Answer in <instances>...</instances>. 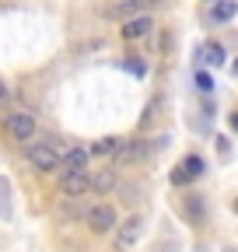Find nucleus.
I'll list each match as a JSON object with an SVG mask.
<instances>
[{"label":"nucleus","instance_id":"f257e3e1","mask_svg":"<svg viewBox=\"0 0 238 252\" xmlns=\"http://www.w3.org/2000/svg\"><path fill=\"white\" fill-rule=\"evenodd\" d=\"M25 158H28V165L39 168V172H53V168H60V161H63L53 144H25Z\"/></svg>","mask_w":238,"mask_h":252},{"label":"nucleus","instance_id":"f03ea898","mask_svg":"<svg viewBox=\"0 0 238 252\" xmlns=\"http://www.w3.org/2000/svg\"><path fill=\"white\" fill-rule=\"evenodd\" d=\"M203 158L200 154H186L182 161L175 165V172H172V186H189V182H196L200 175H203Z\"/></svg>","mask_w":238,"mask_h":252},{"label":"nucleus","instance_id":"7ed1b4c3","mask_svg":"<svg viewBox=\"0 0 238 252\" xmlns=\"http://www.w3.org/2000/svg\"><path fill=\"white\" fill-rule=\"evenodd\" d=\"M144 235V224H140V217H130L123 220V224L116 228V252H130L137 245V238Z\"/></svg>","mask_w":238,"mask_h":252},{"label":"nucleus","instance_id":"20e7f679","mask_svg":"<svg viewBox=\"0 0 238 252\" xmlns=\"http://www.w3.org/2000/svg\"><path fill=\"white\" fill-rule=\"evenodd\" d=\"M88 228H91L95 235H105V231H112V228H116V210H112L109 203H98V207H91V210H88Z\"/></svg>","mask_w":238,"mask_h":252},{"label":"nucleus","instance_id":"39448f33","mask_svg":"<svg viewBox=\"0 0 238 252\" xmlns=\"http://www.w3.org/2000/svg\"><path fill=\"white\" fill-rule=\"evenodd\" d=\"M7 133L14 137V140H32L35 137V119L32 116H28V112H11L7 116Z\"/></svg>","mask_w":238,"mask_h":252},{"label":"nucleus","instance_id":"423d86ee","mask_svg":"<svg viewBox=\"0 0 238 252\" xmlns=\"http://www.w3.org/2000/svg\"><path fill=\"white\" fill-rule=\"evenodd\" d=\"M151 4H154V0H119V4H112L105 14L116 18V21H130V18H140Z\"/></svg>","mask_w":238,"mask_h":252},{"label":"nucleus","instance_id":"0eeeda50","mask_svg":"<svg viewBox=\"0 0 238 252\" xmlns=\"http://www.w3.org/2000/svg\"><path fill=\"white\" fill-rule=\"evenodd\" d=\"M60 189H63L67 196H84L88 189H91V175H88V168L84 172H63V175H60Z\"/></svg>","mask_w":238,"mask_h":252},{"label":"nucleus","instance_id":"6e6552de","mask_svg":"<svg viewBox=\"0 0 238 252\" xmlns=\"http://www.w3.org/2000/svg\"><path fill=\"white\" fill-rule=\"evenodd\" d=\"M151 154V147H147L144 140H123V147H119V154H116V165H130V161H140V158H147Z\"/></svg>","mask_w":238,"mask_h":252},{"label":"nucleus","instance_id":"1a4fd4ad","mask_svg":"<svg viewBox=\"0 0 238 252\" xmlns=\"http://www.w3.org/2000/svg\"><path fill=\"white\" fill-rule=\"evenodd\" d=\"M88 168V151L84 147H70L60 161V172H84Z\"/></svg>","mask_w":238,"mask_h":252},{"label":"nucleus","instance_id":"9d476101","mask_svg":"<svg viewBox=\"0 0 238 252\" xmlns=\"http://www.w3.org/2000/svg\"><path fill=\"white\" fill-rule=\"evenodd\" d=\"M182 214L193 220V224H203V220H207V203H203V196L189 193V196L182 200Z\"/></svg>","mask_w":238,"mask_h":252},{"label":"nucleus","instance_id":"9b49d317","mask_svg":"<svg viewBox=\"0 0 238 252\" xmlns=\"http://www.w3.org/2000/svg\"><path fill=\"white\" fill-rule=\"evenodd\" d=\"M151 28H154V21L147 18V14H140V18H130V21L123 25V39H144Z\"/></svg>","mask_w":238,"mask_h":252},{"label":"nucleus","instance_id":"f8f14e48","mask_svg":"<svg viewBox=\"0 0 238 252\" xmlns=\"http://www.w3.org/2000/svg\"><path fill=\"white\" fill-rule=\"evenodd\" d=\"M196 56L207 63V67H224V46L221 42H203Z\"/></svg>","mask_w":238,"mask_h":252},{"label":"nucleus","instance_id":"ddd939ff","mask_svg":"<svg viewBox=\"0 0 238 252\" xmlns=\"http://www.w3.org/2000/svg\"><path fill=\"white\" fill-rule=\"evenodd\" d=\"M91 189H95V193H109V189H116V168H102L91 179Z\"/></svg>","mask_w":238,"mask_h":252},{"label":"nucleus","instance_id":"4468645a","mask_svg":"<svg viewBox=\"0 0 238 252\" xmlns=\"http://www.w3.org/2000/svg\"><path fill=\"white\" fill-rule=\"evenodd\" d=\"M235 14H238V4H235V0H217L214 11H210V18H214V21H231Z\"/></svg>","mask_w":238,"mask_h":252},{"label":"nucleus","instance_id":"2eb2a0df","mask_svg":"<svg viewBox=\"0 0 238 252\" xmlns=\"http://www.w3.org/2000/svg\"><path fill=\"white\" fill-rule=\"evenodd\" d=\"M119 147H123V140H119V137H105V140H98V144L91 147V154H95V158H109V154H119Z\"/></svg>","mask_w":238,"mask_h":252},{"label":"nucleus","instance_id":"dca6fc26","mask_svg":"<svg viewBox=\"0 0 238 252\" xmlns=\"http://www.w3.org/2000/svg\"><path fill=\"white\" fill-rule=\"evenodd\" d=\"M158 109H161V98H151V102H147V112H144L140 126H151V123H154V116H158Z\"/></svg>","mask_w":238,"mask_h":252},{"label":"nucleus","instance_id":"f3484780","mask_svg":"<svg viewBox=\"0 0 238 252\" xmlns=\"http://www.w3.org/2000/svg\"><path fill=\"white\" fill-rule=\"evenodd\" d=\"M193 81H196V88H200L203 94H207V91H214V77L207 74V70H196V77H193Z\"/></svg>","mask_w":238,"mask_h":252},{"label":"nucleus","instance_id":"a211bd4d","mask_svg":"<svg viewBox=\"0 0 238 252\" xmlns=\"http://www.w3.org/2000/svg\"><path fill=\"white\" fill-rule=\"evenodd\" d=\"M123 67H126L130 74H137V77H144V74H147V63H144V60H126Z\"/></svg>","mask_w":238,"mask_h":252},{"label":"nucleus","instance_id":"6ab92c4d","mask_svg":"<svg viewBox=\"0 0 238 252\" xmlns=\"http://www.w3.org/2000/svg\"><path fill=\"white\" fill-rule=\"evenodd\" d=\"M228 151H231V144H228V140L221 137V140H217V154H228Z\"/></svg>","mask_w":238,"mask_h":252},{"label":"nucleus","instance_id":"aec40b11","mask_svg":"<svg viewBox=\"0 0 238 252\" xmlns=\"http://www.w3.org/2000/svg\"><path fill=\"white\" fill-rule=\"evenodd\" d=\"M4 98H7V84H4V81H0V102H4Z\"/></svg>","mask_w":238,"mask_h":252},{"label":"nucleus","instance_id":"412c9836","mask_svg":"<svg viewBox=\"0 0 238 252\" xmlns=\"http://www.w3.org/2000/svg\"><path fill=\"white\" fill-rule=\"evenodd\" d=\"M231 130H238V112H231Z\"/></svg>","mask_w":238,"mask_h":252},{"label":"nucleus","instance_id":"4be33fe9","mask_svg":"<svg viewBox=\"0 0 238 252\" xmlns=\"http://www.w3.org/2000/svg\"><path fill=\"white\" fill-rule=\"evenodd\" d=\"M231 210H235V214H238V200H235V203H231Z\"/></svg>","mask_w":238,"mask_h":252},{"label":"nucleus","instance_id":"5701e85b","mask_svg":"<svg viewBox=\"0 0 238 252\" xmlns=\"http://www.w3.org/2000/svg\"><path fill=\"white\" fill-rule=\"evenodd\" d=\"M235 77H238V60H235Z\"/></svg>","mask_w":238,"mask_h":252}]
</instances>
